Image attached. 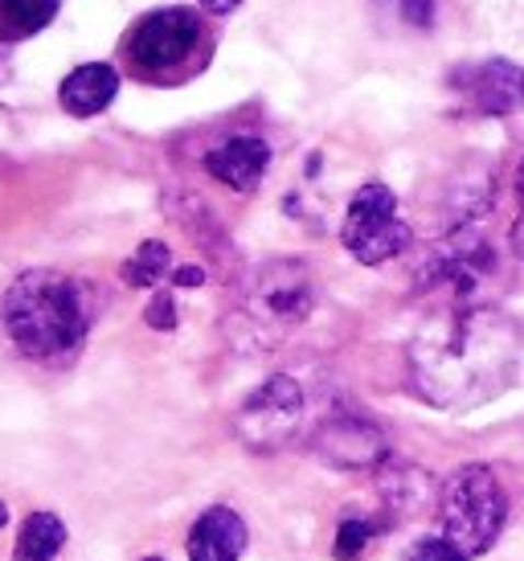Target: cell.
<instances>
[{
    "mask_svg": "<svg viewBox=\"0 0 524 561\" xmlns=\"http://www.w3.org/2000/svg\"><path fill=\"white\" fill-rule=\"evenodd\" d=\"M451 87L463 94L467 111L476 115H512L524 107V66L492 58V62L455 70Z\"/></svg>",
    "mask_w": 524,
    "mask_h": 561,
    "instance_id": "obj_10",
    "label": "cell"
},
{
    "mask_svg": "<svg viewBox=\"0 0 524 561\" xmlns=\"http://www.w3.org/2000/svg\"><path fill=\"white\" fill-rule=\"evenodd\" d=\"M418 287L447 291L451 304H479L492 308L500 287V250L483 238L479 226H455L438 238L418 266Z\"/></svg>",
    "mask_w": 524,
    "mask_h": 561,
    "instance_id": "obj_6",
    "label": "cell"
},
{
    "mask_svg": "<svg viewBox=\"0 0 524 561\" xmlns=\"http://www.w3.org/2000/svg\"><path fill=\"white\" fill-rule=\"evenodd\" d=\"M401 16L418 25V30H431L434 25V0H401Z\"/></svg>",
    "mask_w": 524,
    "mask_h": 561,
    "instance_id": "obj_21",
    "label": "cell"
},
{
    "mask_svg": "<svg viewBox=\"0 0 524 561\" xmlns=\"http://www.w3.org/2000/svg\"><path fill=\"white\" fill-rule=\"evenodd\" d=\"M311 447L337 471H365L381 468L389 459V438L373 419L356 414V410H337L320 431L311 435Z\"/></svg>",
    "mask_w": 524,
    "mask_h": 561,
    "instance_id": "obj_9",
    "label": "cell"
},
{
    "mask_svg": "<svg viewBox=\"0 0 524 561\" xmlns=\"http://www.w3.org/2000/svg\"><path fill=\"white\" fill-rule=\"evenodd\" d=\"M172 283H176V287H201V283H205V271H201V266H176V271H172Z\"/></svg>",
    "mask_w": 524,
    "mask_h": 561,
    "instance_id": "obj_22",
    "label": "cell"
},
{
    "mask_svg": "<svg viewBox=\"0 0 524 561\" xmlns=\"http://www.w3.org/2000/svg\"><path fill=\"white\" fill-rule=\"evenodd\" d=\"M377 529H386V525H381V520H365V516H349V520H340L332 558L337 561H361L365 558V549H369V541L377 537Z\"/></svg>",
    "mask_w": 524,
    "mask_h": 561,
    "instance_id": "obj_18",
    "label": "cell"
},
{
    "mask_svg": "<svg viewBox=\"0 0 524 561\" xmlns=\"http://www.w3.org/2000/svg\"><path fill=\"white\" fill-rule=\"evenodd\" d=\"M247 520L230 504H214L189 529V561H238L247 549Z\"/></svg>",
    "mask_w": 524,
    "mask_h": 561,
    "instance_id": "obj_13",
    "label": "cell"
},
{
    "mask_svg": "<svg viewBox=\"0 0 524 561\" xmlns=\"http://www.w3.org/2000/svg\"><path fill=\"white\" fill-rule=\"evenodd\" d=\"M115 94H119V70L107 62H87V66H78V70H70V75L62 79L58 103H62L66 115L91 119V115L111 107Z\"/></svg>",
    "mask_w": 524,
    "mask_h": 561,
    "instance_id": "obj_14",
    "label": "cell"
},
{
    "mask_svg": "<svg viewBox=\"0 0 524 561\" xmlns=\"http://www.w3.org/2000/svg\"><path fill=\"white\" fill-rule=\"evenodd\" d=\"M201 9H205V13H217V16H226V13H233V9H238V4H242V0H197Z\"/></svg>",
    "mask_w": 524,
    "mask_h": 561,
    "instance_id": "obj_23",
    "label": "cell"
},
{
    "mask_svg": "<svg viewBox=\"0 0 524 561\" xmlns=\"http://www.w3.org/2000/svg\"><path fill=\"white\" fill-rule=\"evenodd\" d=\"M438 492H443V483L434 480L426 468H418V463H394V459H386L377 468L381 525H401V520H414V516L438 508Z\"/></svg>",
    "mask_w": 524,
    "mask_h": 561,
    "instance_id": "obj_11",
    "label": "cell"
},
{
    "mask_svg": "<svg viewBox=\"0 0 524 561\" xmlns=\"http://www.w3.org/2000/svg\"><path fill=\"white\" fill-rule=\"evenodd\" d=\"M144 320H148V328H156V332H172V328H176V304H172L169 291H156Z\"/></svg>",
    "mask_w": 524,
    "mask_h": 561,
    "instance_id": "obj_20",
    "label": "cell"
},
{
    "mask_svg": "<svg viewBox=\"0 0 524 561\" xmlns=\"http://www.w3.org/2000/svg\"><path fill=\"white\" fill-rule=\"evenodd\" d=\"M217 25L205 9L164 4L136 16L119 37V62L144 87H181L214 62Z\"/></svg>",
    "mask_w": 524,
    "mask_h": 561,
    "instance_id": "obj_3",
    "label": "cell"
},
{
    "mask_svg": "<svg viewBox=\"0 0 524 561\" xmlns=\"http://www.w3.org/2000/svg\"><path fill=\"white\" fill-rule=\"evenodd\" d=\"M406 561H467V558L451 546L443 533H434V537H422V541H414V546H410V553H406Z\"/></svg>",
    "mask_w": 524,
    "mask_h": 561,
    "instance_id": "obj_19",
    "label": "cell"
},
{
    "mask_svg": "<svg viewBox=\"0 0 524 561\" xmlns=\"http://www.w3.org/2000/svg\"><path fill=\"white\" fill-rule=\"evenodd\" d=\"M316 312V275L299 259H271L247 279L238 316L259 344H278Z\"/></svg>",
    "mask_w": 524,
    "mask_h": 561,
    "instance_id": "obj_5",
    "label": "cell"
},
{
    "mask_svg": "<svg viewBox=\"0 0 524 561\" xmlns=\"http://www.w3.org/2000/svg\"><path fill=\"white\" fill-rule=\"evenodd\" d=\"M521 328L495 308L447 304L414 332L410 386L438 410H471L512 390L521 374Z\"/></svg>",
    "mask_w": 524,
    "mask_h": 561,
    "instance_id": "obj_1",
    "label": "cell"
},
{
    "mask_svg": "<svg viewBox=\"0 0 524 561\" xmlns=\"http://www.w3.org/2000/svg\"><path fill=\"white\" fill-rule=\"evenodd\" d=\"M340 242L356 263L365 266H381L389 259H398L401 250H410L414 230L398 214L394 188L381 185V181L356 188L349 209H344V221H340Z\"/></svg>",
    "mask_w": 524,
    "mask_h": 561,
    "instance_id": "obj_7",
    "label": "cell"
},
{
    "mask_svg": "<svg viewBox=\"0 0 524 561\" xmlns=\"http://www.w3.org/2000/svg\"><path fill=\"white\" fill-rule=\"evenodd\" d=\"M0 324L21 357L37 365H70L94 324V299L75 275L33 266L9 283L0 299Z\"/></svg>",
    "mask_w": 524,
    "mask_h": 561,
    "instance_id": "obj_2",
    "label": "cell"
},
{
    "mask_svg": "<svg viewBox=\"0 0 524 561\" xmlns=\"http://www.w3.org/2000/svg\"><path fill=\"white\" fill-rule=\"evenodd\" d=\"M62 0H0V46L25 42L58 16Z\"/></svg>",
    "mask_w": 524,
    "mask_h": 561,
    "instance_id": "obj_15",
    "label": "cell"
},
{
    "mask_svg": "<svg viewBox=\"0 0 524 561\" xmlns=\"http://www.w3.org/2000/svg\"><path fill=\"white\" fill-rule=\"evenodd\" d=\"M172 250L169 242H160V238H148V242H139V250L119 266V275H124L127 287H160L164 279H172Z\"/></svg>",
    "mask_w": 524,
    "mask_h": 561,
    "instance_id": "obj_17",
    "label": "cell"
},
{
    "mask_svg": "<svg viewBox=\"0 0 524 561\" xmlns=\"http://www.w3.org/2000/svg\"><path fill=\"white\" fill-rule=\"evenodd\" d=\"M66 546V525L54 513H30L16 533L13 561H54Z\"/></svg>",
    "mask_w": 524,
    "mask_h": 561,
    "instance_id": "obj_16",
    "label": "cell"
},
{
    "mask_svg": "<svg viewBox=\"0 0 524 561\" xmlns=\"http://www.w3.org/2000/svg\"><path fill=\"white\" fill-rule=\"evenodd\" d=\"M304 410H308V402H304L299 381L287 374H275L242 398L238 414H233V435L242 438V447H250L254 455H275L299 435Z\"/></svg>",
    "mask_w": 524,
    "mask_h": 561,
    "instance_id": "obj_8",
    "label": "cell"
},
{
    "mask_svg": "<svg viewBox=\"0 0 524 561\" xmlns=\"http://www.w3.org/2000/svg\"><path fill=\"white\" fill-rule=\"evenodd\" d=\"M271 169V144L262 136H230L205 152V172L233 193H254Z\"/></svg>",
    "mask_w": 524,
    "mask_h": 561,
    "instance_id": "obj_12",
    "label": "cell"
},
{
    "mask_svg": "<svg viewBox=\"0 0 524 561\" xmlns=\"http://www.w3.org/2000/svg\"><path fill=\"white\" fill-rule=\"evenodd\" d=\"M509 242H512V254H516V259H524V218H516Z\"/></svg>",
    "mask_w": 524,
    "mask_h": 561,
    "instance_id": "obj_24",
    "label": "cell"
},
{
    "mask_svg": "<svg viewBox=\"0 0 524 561\" xmlns=\"http://www.w3.org/2000/svg\"><path fill=\"white\" fill-rule=\"evenodd\" d=\"M434 513H438V533L471 561L495 546V537L509 520V496L492 468L463 463L443 480Z\"/></svg>",
    "mask_w": 524,
    "mask_h": 561,
    "instance_id": "obj_4",
    "label": "cell"
},
{
    "mask_svg": "<svg viewBox=\"0 0 524 561\" xmlns=\"http://www.w3.org/2000/svg\"><path fill=\"white\" fill-rule=\"evenodd\" d=\"M144 561H164V558H144Z\"/></svg>",
    "mask_w": 524,
    "mask_h": 561,
    "instance_id": "obj_27",
    "label": "cell"
},
{
    "mask_svg": "<svg viewBox=\"0 0 524 561\" xmlns=\"http://www.w3.org/2000/svg\"><path fill=\"white\" fill-rule=\"evenodd\" d=\"M516 202H521V209H524V160H521V169H516Z\"/></svg>",
    "mask_w": 524,
    "mask_h": 561,
    "instance_id": "obj_25",
    "label": "cell"
},
{
    "mask_svg": "<svg viewBox=\"0 0 524 561\" xmlns=\"http://www.w3.org/2000/svg\"><path fill=\"white\" fill-rule=\"evenodd\" d=\"M4 525H9V504L0 500V529H4Z\"/></svg>",
    "mask_w": 524,
    "mask_h": 561,
    "instance_id": "obj_26",
    "label": "cell"
}]
</instances>
